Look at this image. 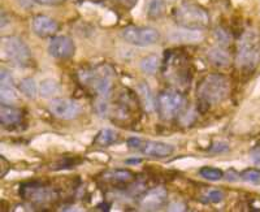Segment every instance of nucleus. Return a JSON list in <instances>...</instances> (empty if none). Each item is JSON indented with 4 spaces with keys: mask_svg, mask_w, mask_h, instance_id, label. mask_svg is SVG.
Listing matches in <instances>:
<instances>
[{
    "mask_svg": "<svg viewBox=\"0 0 260 212\" xmlns=\"http://www.w3.org/2000/svg\"><path fill=\"white\" fill-rule=\"evenodd\" d=\"M260 60V36L256 30H247L238 43L237 65L243 69H254Z\"/></svg>",
    "mask_w": 260,
    "mask_h": 212,
    "instance_id": "obj_1",
    "label": "nucleus"
},
{
    "mask_svg": "<svg viewBox=\"0 0 260 212\" xmlns=\"http://www.w3.org/2000/svg\"><path fill=\"white\" fill-rule=\"evenodd\" d=\"M229 93V81L221 74H211L202 81L198 97L208 104H217L226 98Z\"/></svg>",
    "mask_w": 260,
    "mask_h": 212,
    "instance_id": "obj_2",
    "label": "nucleus"
},
{
    "mask_svg": "<svg viewBox=\"0 0 260 212\" xmlns=\"http://www.w3.org/2000/svg\"><path fill=\"white\" fill-rule=\"evenodd\" d=\"M175 20L178 25L187 29H201L207 26L208 15L195 4H182L175 11Z\"/></svg>",
    "mask_w": 260,
    "mask_h": 212,
    "instance_id": "obj_3",
    "label": "nucleus"
},
{
    "mask_svg": "<svg viewBox=\"0 0 260 212\" xmlns=\"http://www.w3.org/2000/svg\"><path fill=\"white\" fill-rule=\"evenodd\" d=\"M121 36L125 42L137 47L152 46L160 39V34L156 29L146 26H127L122 30Z\"/></svg>",
    "mask_w": 260,
    "mask_h": 212,
    "instance_id": "obj_4",
    "label": "nucleus"
},
{
    "mask_svg": "<svg viewBox=\"0 0 260 212\" xmlns=\"http://www.w3.org/2000/svg\"><path fill=\"white\" fill-rule=\"evenodd\" d=\"M2 55L16 64H25L30 59V50L22 39L17 37H6L2 39Z\"/></svg>",
    "mask_w": 260,
    "mask_h": 212,
    "instance_id": "obj_5",
    "label": "nucleus"
},
{
    "mask_svg": "<svg viewBox=\"0 0 260 212\" xmlns=\"http://www.w3.org/2000/svg\"><path fill=\"white\" fill-rule=\"evenodd\" d=\"M157 103H159L157 106H159V112L161 117L169 120V118L175 117L177 113H180L181 109L183 108L185 100L178 93L166 92L160 94Z\"/></svg>",
    "mask_w": 260,
    "mask_h": 212,
    "instance_id": "obj_6",
    "label": "nucleus"
},
{
    "mask_svg": "<svg viewBox=\"0 0 260 212\" xmlns=\"http://www.w3.org/2000/svg\"><path fill=\"white\" fill-rule=\"evenodd\" d=\"M50 111L56 117L62 118V120H72L80 115L81 107L74 100L57 98V99L51 100Z\"/></svg>",
    "mask_w": 260,
    "mask_h": 212,
    "instance_id": "obj_7",
    "label": "nucleus"
},
{
    "mask_svg": "<svg viewBox=\"0 0 260 212\" xmlns=\"http://www.w3.org/2000/svg\"><path fill=\"white\" fill-rule=\"evenodd\" d=\"M82 81L86 83V85H91L92 87L96 90L102 97H107L110 94L111 87H112V81H111V72L110 73H106L103 71L98 72H85L82 74Z\"/></svg>",
    "mask_w": 260,
    "mask_h": 212,
    "instance_id": "obj_8",
    "label": "nucleus"
},
{
    "mask_svg": "<svg viewBox=\"0 0 260 212\" xmlns=\"http://www.w3.org/2000/svg\"><path fill=\"white\" fill-rule=\"evenodd\" d=\"M20 194L26 200H30L32 203L45 204L51 202L55 198V193L51 189L45 188L41 185H25L20 190Z\"/></svg>",
    "mask_w": 260,
    "mask_h": 212,
    "instance_id": "obj_9",
    "label": "nucleus"
},
{
    "mask_svg": "<svg viewBox=\"0 0 260 212\" xmlns=\"http://www.w3.org/2000/svg\"><path fill=\"white\" fill-rule=\"evenodd\" d=\"M74 43L71 38L64 36L55 37L48 44V52L55 59H67L74 53Z\"/></svg>",
    "mask_w": 260,
    "mask_h": 212,
    "instance_id": "obj_10",
    "label": "nucleus"
},
{
    "mask_svg": "<svg viewBox=\"0 0 260 212\" xmlns=\"http://www.w3.org/2000/svg\"><path fill=\"white\" fill-rule=\"evenodd\" d=\"M145 155L151 156V158H168L172 154L175 153V146L171 143H166V142H159V141H147L143 142L142 147H141Z\"/></svg>",
    "mask_w": 260,
    "mask_h": 212,
    "instance_id": "obj_11",
    "label": "nucleus"
},
{
    "mask_svg": "<svg viewBox=\"0 0 260 212\" xmlns=\"http://www.w3.org/2000/svg\"><path fill=\"white\" fill-rule=\"evenodd\" d=\"M17 92L13 86L12 77L8 72L2 71L0 74V99L4 104H12L17 100Z\"/></svg>",
    "mask_w": 260,
    "mask_h": 212,
    "instance_id": "obj_12",
    "label": "nucleus"
},
{
    "mask_svg": "<svg viewBox=\"0 0 260 212\" xmlns=\"http://www.w3.org/2000/svg\"><path fill=\"white\" fill-rule=\"evenodd\" d=\"M168 39L173 43H198L203 39V34L198 29H176L168 34Z\"/></svg>",
    "mask_w": 260,
    "mask_h": 212,
    "instance_id": "obj_13",
    "label": "nucleus"
},
{
    "mask_svg": "<svg viewBox=\"0 0 260 212\" xmlns=\"http://www.w3.org/2000/svg\"><path fill=\"white\" fill-rule=\"evenodd\" d=\"M32 30L38 37H48L52 36L57 30V24L51 17L47 16H37L32 20Z\"/></svg>",
    "mask_w": 260,
    "mask_h": 212,
    "instance_id": "obj_14",
    "label": "nucleus"
},
{
    "mask_svg": "<svg viewBox=\"0 0 260 212\" xmlns=\"http://www.w3.org/2000/svg\"><path fill=\"white\" fill-rule=\"evenodd\" d=\"M22 118V113L20 109L11 107L8 104H2L0 106V121L4 127H9V125L18 124Z\"/></svg>",
    "mask_w": 260,
    "mask_h": 212,
    "instance_id": "obj_15",
    "label": "nucleus"
},
{
    "mask_svg": "<svg viewBox=\"0 0 260 212\" xmlns=\"http://www.w3.org/2000/svg\"><path fill=\"white\" fill-rule=\"evenodd\" d=\"M167 198V193L164 189H156V190H152V192L148 193L142 200V207L145 209H157L159 207L162 206L164 200Z\"/></svg>",
    "mask_w": 260,
    "mask_h": 212,
    "instance_id": "obj_16",
    "label": "nucleus"
},
{
    "mask_svg": "<svg viewBox=\"0 0 260 212\" xmlns=\"http://www.w3.org/2000/svg\"><path fill=\"white\" fill-rule=\"evenodd\" d=\"M207 56L213 65L220 67V68H221V67H226V65L229 64V62H231L229 53L220 47L211 48V50L208 51Z\"/></svg>",
    "mask_w": 260,
    "mask_h": 212,
    "instance_id": "obj_17",
    "label": "nucleus"
},
{
    "mask_svg": "<svg viewBox=\"0 0 260 212\" xmlns=\"http://www.w3.org/2000/svg\"><path fill=\"white\" fill-rule=\"evenodd\" d=\"M59 93V85L52 78H46L39 85V94L43 98H52Z\"/></svg>",
    "mask_w": 260,
    "mask_h": 212,
    "instance_id": "obj_18",
    "label": "nucleus"
},
{
    "mask_svg": "<svg viewBox=\"0 0 260 212\" xmlns=\"http://www.w3.org/2000/svg\"><path fill=\"white\" fill-rule=\"evenodd\" d=\"M104 178L112 183H129L133 180V173L125 169H117V171H111L104 174Z\"/></svg>",
    "mask_w": 260,
    "mask_h": 212,
    "instance_id": "obj_19",
    "label": "nucleus"
},
{
    "mask_svg": "<svg viewBox=\"0 0 260 212\" xmlns=\"http://www.w3.org/2000/svg\"><path fill=\"white\" fill-rule=\"evenodd\" d=\"M20 92L29 99H34L38 94V86L32 78H24L20 82Z\"/></svg>",
    "mask_w": 260,
    "mask_h": 212,
    "instance_id": "obj_20",
    "label": "nucleus"
},
{
    "mask_svg": "<svg viewBox=\"0 0 260 212\" xmlns=\"http://www.w3.org/2000/svg\"><path fill=\"white\" fill-rule=\"evenodd\" d=\"M139 94H141V98H142L145 108L147 109V111H152L155 107L154 95L151 93V88L147 83H141V85H139Z\"/></svg>",
    "mask_w": 260,
    "mask_h": 212,
    "instance_id": "obj_21",
    "label": "nucleus"
},
{
    "mask_svg": "<svg viewBox=\"0 0 260 212\" xmlns=\"http://www.w3.org/2000/svg\"><path fill=\"white\" fill-rule=\"evenodd\" d=\"M160 65V60L157 56H154V55H151V56L145 57V59L141 62V69H142L143 73L146 74H155L159 69Z\"/></svg>",
    "mask_w": 260,
    "mask_h": 212,
    "instance_id": "obj_22",
    "label": "nucleus"
},
{
    "mask_svg": "<svg viewBox=\"0 0 260 212\" xmlns=\"http://www.w3.org/2000/svg\"><path fill=\"white\" fill-rule=\"evenodd\" d=\"M116 139H117V133L115 130L103 129L102 132H99L95 142L101 146H110V144L115 143Z\"/></svg>",
    "mask_w": 260,
    "mask_h": 212,
    "instance_id": "obj_23",
    "label": "nucleus"
},
{
    "mask_svg": "<svg viewBox=\"0 0 260 212\" xmlns=\"http://www.w3.org/2000/svg\"><path fill=\"white\" fill-rule=\"evenodd\" d=\"M199 173H201V176L203 177V178H206V180L208 181H219L221 180L222 176H224L220 169L212 168V167H203V168H201Z\"/></svg>",
    "mask_w": 260,
    "mask_h": 212,
    "instance_id": "obj_24",
    "label": "nucleus"
},
{
    "mask_svg": "<svg viewBox=\"0 0 260 212\" xmlns=\"http://www.w3.org/2000/svg\"><path fill=\"white\" fill-rule=\"evenodd\" d=\"M164 7H166V3L164 0H150L148 3V16L151 17H160L164 12Z\"/></svg>",
    "mask_w": 260,
    "mask_h": 212,
    "instance_id": "obj_25",
    "label": "nucleus"
},
{
    "mask_svg": "<svg viewBox=\"0 0 260 212\" xmlns=\"http://www.w3.org/2000/svg\"><path fill=\"white\" fill-rule=\"evenodd\" d=\"M241 178L246 183L252 184V185H260V171H257V169H246L241 174Z\"/></svg>",
    "mask_w": 260,
    "mask_h": 212,
    "instance_id": "obj_26",
    "label": "nucleus"
},
{
    "mask_svg": "<svg viewBox=\"0 0 260 212\" xmlns=\"http://www.w3.org/2000/svg\"><path fill=\"white\" fill-rule=\"evenodd\" d=\"M207 199L208 202H212V203H219V202H221L222 198H224V194H222L221 190H217V189H215V190H211V192L207 193Z\"/></svg>",
    "mask_w": 260,
    "mask_h": 212,
    "instance_id": "obj_27",
    "label": "nucleus"
},
{
    "mask_svg": "<svg viewBox=\"0 0 260 212\" xmlns=\"http://www.w3.org/2000/svg\"><path fill=\"white\" fill-rule=\"evenodd\" d=\"M228 150H229V144H228L226 142H216V143H213L212 146H211L210 153L221 154V153H225V151H228Z\"/></svg>",
    "mask_w": 260,
    "mask_h": 212,
    "instance_id": "obj_28",
    "label": "nucleus"
},
{
    "mask_svg": "<svg viewBox=\"0 0 260 212\" xmlns=\"http://www.w3.org/2000/svg\"><path fill=\"white\" fill-rule=\"evenodd\" d=\"M142 144L143 142L139 138H130L129 141H127V146H129L130 148H137V150H139V148L142 147Z\"/></svg>",
    "mask_w": 260,
    "mask_h": 212,
    "instance_id": "obj_29",
    "label": "nucleus"
},
{
    "mask_svg": "<svg viewBox=\"0 0 260 212\" xmlns=\"http://www.w3.org/2000/svg\"><path fill=\"white\" fill-rule=\"evenodd\" d=\"M36 2H38L41 4H45V6H52V4L60 3L61 0H36Z\"/></svg>",
    "mask_w": 260,
    "mask_h": 212,
    "instance_id": "obj_30",
    "label": "nucleus"
},
{
    "mask_svg": "<svg viewBox=\"0 0 260 212\" xmlns=\"http://www.w3.org/2000/svg\"><path fill=\"white\" fill-rule=\"evenodd\" d=\"M183 209H185V206L181 203L171 204V206H169V211H183Z\"/></svg>",
    "mask_w": 260,
    "mask_h": 212,
    "instance_id": "obj_31",
    "label": "nucleus"
},
{
    "mask_svg": "<svg viewBox=\"0 0 260 212\" xmlns=\"http://www.w3.org/2000/svg\"><path fill=\"white\" fill-rule=\"evenodd\" d=\"M254 156H257V158H255L254 160H256V162H260V150L254 151V153H252V158H254Z\"/></svg>",
    "mask_w": 260,
    "mask_h": 212,
    "instance_id": "obj_32",
    "label": "nucleus"
},
{
    "mask_svg": "<svg viewBox=\"0 0 260 212\" xmlns=\"http://www.w3.org/2000/svg\"><path fill=\"white\" fill-rule=\"evenodd\" d=\"M120 2H122V3H126V4H129V3H133L134 0H120Z\"/></svg>",
    "mask_w": 260,
    "mask_h": 212,
    "instance_id": "obj_33",
    "label": "nucleus"
}]
</instances>
